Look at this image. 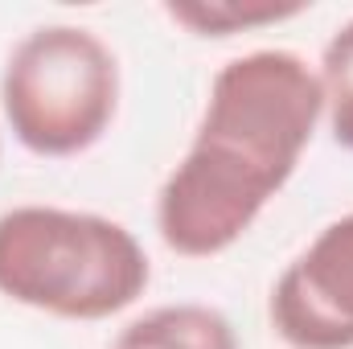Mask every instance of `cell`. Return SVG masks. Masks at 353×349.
<instances>
[{"mask_svg":"<svg viewBox=\"0 0 353 349\" xmlns=\"http://www.w3.org/2000/svg\"><path fill=\"white\" fill-rule=\"evenodd\" d=\"M152 279L140 239L90 210L12 206L0 214V296L62 321H107Z\"/></svg>","mask_w":353,"mask_h":349,"instance_id":"cell-1","label":"cell"},{"mask_svg":"<svg viewBox=\"0 0 353 349\" xmlns=\"http://www.w3.org/2000/svg\"><path fill=\"white\" fill-rule=\"evenodd\" d=\"M321 119L325 90L316 70L292 50H251L214 74L185 157L271 201L292 181Z\"/></svg>","mask_w":353,"mask_h":349,"instance_id":"cell-2","label":"cell"},{"mask_svg":"<svg viewBox=\"0 0 353 349\" xmlns=\"http://www.w3.org/2000/svg\"><path fill=\"white\" fill-rule=\"evenodd\" d=\"M0 107L29 152L79 157L115 119L119 62L83 25H41L12 46L0 74Z\"/></svg>","mask_w":353,"mask_h":349,"instance_id":"cell-3","label":"cell"},{"mask_svg":"<svg viewBox=\"0 0 353 349\" xmlns=\"http://www.w3.org/2000/svg\"><path fill=\"white\" fill-rule=\"evenodd\" d=\"M267 317L292 349H353V214L333 218L279 271Z\"/></svg>","mask_w":353,"mask_h":349,"instance_id":"cell-4","label":"cell"},{"mask_svg":"<svg viewBox=\"0 0 353 349\" xmlns=\"http://www.w3.org/2000/svg\"><path fill=\"white\" fill-rule=\"evenodd\" d=\"M136 349H239L234 325L210 304H161L119 329Z\"/></svg>","mask_w":353,"mask_h":349,"instance_id":"cell-5","label":"cell"},{"mask_svg":"<svg viewBox=\"0 0 353 349\" xmlns=\"http://www.w3.org/2000/svg\"><path fill=\"white\" fill-rule=\"evenodd\" d=\"M308 4L300 0H176L165 4V12L176 25L193 29L197 37H230V33H247V29H263L279 25L288 17H300Z\"/></svg>","mask_w":353,"mask_h":349,"instance_id":"cell-6","label":"cell"},{"mask_svg":"<svg viewBox=\"0 0 353 349\" xmlns=\"http://www.w3.org/2000/svg\"><path fill=\"white\" fill-rule=\"evenodd\" d=\"M321 90H325V119H329V132L341 148L353 152V21H345L325 54H321Z\"/></svg>","mask_w":353,"mask_h":349,"instance_id":"cell-7","label":"cell"},{"mask_svg":"<svg viewBox=\"0 0 353 349\" xmlns=\"http://www.w3.org/2000/svg\"><path fill=\"white\" fill-rule=\"evenodd\" d=\"M111 349H136V346H128V341H119V337H115V346Z\"/></svg>","mask_w":353,"mask_h":349,"instance_id":"cell-8","label":"cell"}]
</instances>
